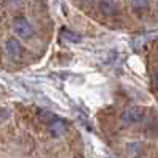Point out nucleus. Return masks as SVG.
Masks as SVG:
<instances>
[{
	"label": "nucleus",
	"mask_w": 158,
	"mask_h": 158,
	"mask_svg": "<svg viewBox=\"0 0 158 158\" xmlns=\"http://www.w3.org/2000/svg\"><path fill=\"white\" fill-rule=\"evenodd\" d=\"M13 30H15V33L18 36H21V38H30L33 35L32 24L25 19L24 16L15 18V21H13Z\"/></svg>",
	"instance_id": "obj_1"
},
{
	"label": "nucleus",
	"mask_w": 158,
	"mask_h": 158,
	"mask_svg": "<svg viewBox=\"0 0 158 158\" xmlns=\"http://www.w3.org/2000/svg\"><path fill=\"white\" fill-rule=\"evenodd\" d=\"M144 118V109L138 106H131L122 112V122L123 123H139Z\"/></svg>",
	"instance_id": "obj_2"
},
{
	"label": "nucleus",
	"mask_w": 158,
	"mask_h": 158,
	"mask_svg": "<svg viewBox=\"0 0 158 158\" xmlns=\"http://www.w3.org/2000/svg\"><path fill=\"white\" fill-rule=\"evenodd\" d=\"M5 49H6V52H8V54H10L13 59H19V57L22 56V46H21V43L18 41L16 38L6 40Z\"/></svg>",
	"instance_id": "obj_3"
},
{
	"label": "nucleus",
	"mask_w": 158,
	"mask_h": 158,
	"mask_svg": "<svg viewBox=\"0 0 158 158\" xmlns=\"http://www.w3.org/2000/svg\"><path fill=\"white\" fill-rule=\"evenodd\" d=\"M100 10L103 15L106 16H112L118 11V3L117 0H101L100 2Z\"/></svg>",
	"instance_id": "obj_4"
},
{
	"label": "nucleus",
	"mask_w": 158,
	"mask_h": 158,
	"mask_svg": "<svg viewBox=\"0 0 158 158\" xmlns=\"http://www.w3.org/2000/svg\"><path fill=\"white\" fill-rule=\"evenodd\" d=\"M49 130H51V133L54 136H62L65 133V130H67V127H65V123L62 120H56V118H52V120L49 122Z\"/></svg>",
	"instance_id": "obj_5"
},
{
	"label": "nucleus",
	"mask_w": 158,
	"mask_h": 158,
	"mask_svg": "<svg viewBox=\"0 0 158 158\" xmlns=\"http://www.w3.org/2000/svg\"><path fill=\"white\" fill-rule=\"evenodd\" d=\"M131 8L136 13H144L149 10V0H131Z\"/></svg>",
	"instance_id": "obj_6"
},
{
	"label": "nucleus",
	"mask_w": 158,
	"mask_h": 158,
	"mask_svg": "<svg viewBox=\"0 0 158 158\" xmlns=\"http://www.w3.org/2000/svg\"><path fill=\"white\" fill-rule=\"evenodd\" d=\"M153 82H155V87L158 89V71H156V74H155V77H153Z\"/></svg>",
	"instance_id": "obj_7"
}]
</instances>
